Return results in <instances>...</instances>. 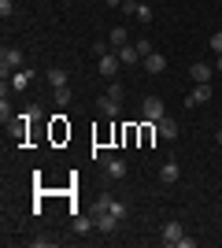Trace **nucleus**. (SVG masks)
I'll use <instances>...</instances> for the list:
<instances>
[{
    "label": "nucleus",
    "instance_id": "nucleus-1",
    "mask_svg": "<svg viewBox=\"0 0 222 248\" xmlns=\"http://www.w3.org/2000/svg\"><path fill=\"white\" fill-rule=\"evenodd\" d=\"M163 115L167 111H163V100H159V96H145V100H141V119H145V123L156 126Z\"/></svg>",
    "mask_w": 222,
    "mask_h": 248
},
{
    "label": "nucleus",
    "instance_id": "nucleus-2",
    "mask_svg": "<svg viewBox=\"0 0 222 248\" xmlns=\"http://www.w3.org/2000/svg\"><path fill=\"white\" fill-rule=\"evenodd\" d=\"M181 237H185V226H181L178 218H170L167 226L159 230V241H163V245H170V248H178V245H181Z\"/></svg>",
    "mask_w": 222,
    "mask_h": 248
},
{
    "label": "nucleus",
    "instance_id": "nucleus-3",
    "mask_svg": "<svg viewBox=\"0 0 222 248\" xmlns=\"http://www.w3.org/2000/svg\"><path fill=\"white\" fill-rule=\"evenodd\" d=\"M96 159L107 167V174L115 178V182H122V178H126V163H122L118 155H111V152H96Z\"/></svg>",
    "mask_w": 222,
    "mask_h": 248
},
{
    "label": "nucleus",
    "instance_id": "nucleus-4",
    "mask_svg": "<svg viewBox=\"0 0 222 248\" xmlns=\"http://www.w3.org/2000/svg\"><path fill=\"white\" fill-rule=\"evenodd\" d=\"M22 67V52L19 48H4L0 52V74L8 78V71H19Z\"/></svg>",
    "mask_w": 222,
    "mask_h": 248
},
{
    "label": "nucleus",
    "instance_id": "nucleus-5",
    "mask_svg": "<svg viewBox=\"0 0 222 248\" xmlns=\"http://www.w3.org/2000/svg\"><path fill=\"white\" fill-rule=\"evenodd\" d=\"M96 230H100V233H115L118 226H122V218L118 215H111V211H96Z\"/></svg>",
    "mask_w": 222,
    "mask_h": 248
},
{
    "label": "nucleus",
    "instance_id": "nucleus-6",
    "mask_svg": "<svg viewBox=\"0 0 222 248\" xmlns=\"http://www.w3.org/2000/svg\"><path fill=\"white\" fill-rule=\"evenodd\" d=\"M96 67H100V74H104V78H115L118 67H122V60H118V52H107V56H100V63H96Z\"/></svg>",
    "mask_w": 222,
    "mask_h": 248
},
{
    "label": "nucleus",
    "instance_id": "nucleus-7",
    "mask_svg": "<svg viewBox=\"0 0 222 248\" xmlns=\"http://www.w3.org/2000/svg\"><path fill=\"white\" fill-rule=\"evenodd\" d=\"M178 178H181V167L174 163V159H167V163L159 167V182H163V186H174Z\"/></svg>",
    "mask_w": 222,
    "mask_h": 248
},
{
    "label": "nucleus",
    "instance_id": "nucleus-8",
    "mask_svg": "<svg viewBox=\"0 0 222 248\" xmlns=\"http://www.w3.org/2000/svg\"><path fill=\"white\" fill-rule=\"evenodd\" d=\"M96 108H100V115H107V119H118V111H122V100H111V96H100L96 100Z\"/></svg>",
    "mask_w": 222,
    "mask_h": 248
},
{
    "label": "nucleus",
    "instance_id": "nucleus-9",
    "mask_svg": "<svg viewBox=\"0 0 222 248\" xmlns=\"http://www.w3.org/2000/svg\"><path fill=\"white\" fill-rule=\"evenodd\" d=\"M141 63H145V71H148V74H163V71H167V56H159V52L145 56Z\"/></svg>",
    "mask_w": 222,
    "mask_h": 248
},
{
    "label": "nucleus",
    "instance_id": "nucleus-10",
    "mask_svg": "<svg viewBox=\"0 0 222 248\" xmlns=\"http://www.w3.org/2000/svg\"><path fill=\"white\" fill-rule=\"evenodd\" d=\"M156 130H159V137H163V141H174V137H178V123H174V119H167V115L156 123Z\"/></svg>",
    "mask_w": 222,
    "mask_h": 248
},
{
    "label": "nucleus",
    "instance_id": "nucleus-11",
    "mask_svg": "<svg viewBox=\"0 0 222 248\" xmlns=\"http://www.w3.org/2000/svg\"><path fill=\"white\" fill-rule=\"evenodd\" d=\"M44 78H48V85H52V89H63V85H67V71H63V67H48V71H44Z\"/></svg>",
    "mask_w": 222,
    "mask_h": 248
},
{
    "label": "nucleus",
    "instance_id": "nucleus-12",
    "mask_svg": "<svg viewBox=\"0 0 222 248\" xmlns=\"http://www.w3.org/2000/svg\"><path fill=\"white\" fill-rule=\"evenodd\" d=\"M192 104H207L211 100V82H196V89H192Z\"/></svg>",
    "mask_w": 222,
    "mask_h": 248
},
{
    "label": "nucleus",
    "instance_id": "nucleus-13",
    "mask_svg": "<svg viewBox=\"0 0 222 248\" xmlns=\"http://www.w3.org/2000/svg\"><path fill=\"white\" fill-rule=\"evenodd\" d=\"M189 74H192V82H211V63H192Z\"/></svg>",
    "mask_w": 222,
    "mask_h": 248
},
{
    "label": "nucleus",
    "instance_id": "nucleus-14",
    "mask_svg": "<svg viewBox=\"0 0 222 248\" xmlns=\"http://www.w3.org/2000/svg\"><path fill=\"white\" fill-rule=\"evenodd\" d=\"M115 52H118V60L126 63V67H130V63H137V60H141V52H137V45H122V48H115Z\"/></svg>",
    "mask_w": 222,
    "mask_h": 248
},
{
    "label": "nucleus",
    "instance_id": "nucleus-15",
    "mask_svg": "<svg viewBox=\"0 0 222 248\" xmlns=\"http://www.w3.org/2000/svg\"><path fill=\"white\" fill-rule=\"evenodd\" d=\"M89 230H96V218H89V215H74V233H89Z\"/></svg>",
    "mask_w": 222,
    "mask_h": 248
},
{
    "label": "nucleus",
    "instance_id": "nucleus-16",
    "mask_svg": "<svg viewBox=\"0 0 222 248\" xmlns=\"http://www.w3.org/2000/svg\"><path fill=\"white\" fill-rule=\"evenodd\" d=\"M33 78V71H15V78H11V89H26Z\"/></svg>",
    "mask_w": 222,
    "mask_h": 248
},
{
    "label": "nucleus",
    "instance_id": "nucleus-17",
    "mask_svg": "<svg viewBox=\"0 0 222 248\" xmlns=\"http://www.w3.org/2000/svg\"><path fill=\"white\" fill-rule=\"evenodd\" d=\"M107 96H111V100H122V96H126V85L111 78V85H107Z\"/></svg>",
    "mask_w": 222,
    "mask_h": 248
},
{
    "label": "nucleus",
    "instance_id": "nucleus-18",
    "mask_svg": "<svg viewBox=\"0 0 222 248\" xmlns=\"http://www.w3.org/2000/svg\"><path fill=\"white\" fill-rule=\"evenodd\" d=\"M107 41H111V48H122V45H126V30H111Z\"/></svg>",
    "mask_w": 222,
    "mask_h": 248
},
{
    "label": "nucleus",
    "instance_id": "nucleus-19",
    "mask_svg": "<svg viewBox=\"0 0 222 248\" xmlns=\"http://www.w3.org/2000/svg\"><path fill=\"white\" fill-rule=\"evenodd\" d=\"M133 19L148 26V22H152V8H148V4H137V15H133Z\"/></svg>",
    "mask_w": 222,
    "mask_h": 248
},
{
    "label": "nucleus",
    "instance_id": "nucleus-20",
    "mask_svg": "<svg viewBox=\"0 0 222 248\" xmlns=\"http://www.w3.org/2000/svg\"><path fill=\"white\" fill-rule=\"evenodd\" d=\"M56 104H59V108L71 104V89H67V85H63V89H56Z\"/></svg>",
    "mask_w": 222,
    "mask_h": 248
},
{
    "label": "nucleus",
    "instance_id": "nucleus-21",
    "mask_svg": "<svg viewBox=\"0 0 222 248\" xmlns=\"http://www.w3.org/2000/svg\"><path fill=\"white\" fill-rule=\"evenodd\" d=\"M111 204H115V197H107V193L96 197V211H111Z\"/></svg>",
    "mask_w": 222,
    "mask_h": 248
},
{
    "label": "nucleus",
    "instance_id": "nucleus-22",
    "mask_svg": "<svg viewBox=\"0 0 222 248\" xmlns=\"http://www.w3.org/2000/svg\"><path fill=\"white\" fill-rule=\"evenodd\" d=\"M211 48H215V56H222V30L211 33Z\"/></svg>",
    "mask_w": 222,
    "mask_h": 248
},
{
    "label": "nucleus",
    "instance_id": "nucleus-23",
    "mask_svg": "<svg viewBox=\"0 0 222 248\" xmlns=\"http://www.w3.org/2000/svg\"><path fill=\"white\" fill-rule=\"evenodd\" d=\"M133 45H137V52H141V60H145V56H152V45H148L145 37H141V41H133Z\"/></svg>",
    "mask_w": 222,
    "mask_h": 248
},
{
    "label": "nucleus",
    "instance_id": "nucleus-24",
    "mask_svg": "<svg viewBox=\"0 0 222 248\" xmlns=\"http://www.w3.org/2000/svg\"><path fill=\"white\" fill-rule=\"evenodd\" d=\"M122 11H126V15H137V0H122Z\"/></svg>",
    "mask_w": 222,
    "mask_h": 248
},
{
    "label": "nucleus",
    "instance_id": "nucleus-25",
    "mask_svg": "<svg viewBox=\"0 0 222 248\" xmlns=\"http://www.w3.org/2000/svg\"><path fill=\"white\" fill-rule=\"evenodd\" d=\"M0 119H4V123H8V119H11V108H8V96H4V100H0Z\"/></svg>",
    "mask_w": 222,
    "mask_h": 248
},
{
    "label": "nucleus",
    "instance_id": "nucleus-26",
    "mask_svg": "<svg viewBox=\"0 0 222 248\" xmlns=\"http://www.w3.org/2000/svg\"><path fill=\"white\" fill-rule=\"evenodd\" d=\"M11 11H15V4H11V0H0V15H4V19H8Z\"/></svg>",
    "mask_w": 222,
    "mask_h": 248
},
{
    "label": "nucleus",
    "instance_id": "nucleus-27",
    "mask_svg": "<svg viewBox=\"0 0 222 248\" xmlns=\"http://www.w3.org/2000/svg\"><path fill=\"white\" fill-rule=\"evenodd\" d=\"M111 215H118V218H126V204H118V200H115V204H111Z\"/></svg>",
    "mask_w": 222,
    "mask_h": 248
},
{
    "label": "nucleus",
    "instance_id": "nucleus-28",
    "mask_svg": "<svg viewBox=\"0 0 222 248\" xmlns=\"http://www.w3.org/2000/svg\"><path fill=\"white\" fill-rule=\"evenodd\" d=\"M107 4H111V8H122V0H107Z\"/></svg>",
    "mask_w": 222,
    "mask_h": 248
},
{
    "label": "nucleus",
    "instance_id": "nucleus-29",
    "mask_svg": "<svg viewBox=\"0 0 222 248\" xmlns=\"http://www.w3.org/2000/svg\"><path fill=\"white\" fill-rule=\"evenodd\" d=\"M215 141H219V148H222V130H219V134H215Z\"/></svg>",
    "mask_w": 222,
    "mask_h": 248
},
{
    "label": "nucleus",
    "instance_id": "nucleus-30",
    "mask_svg": "<svg viewBox=\"0 0 222 248\" xmlns=\"http://www.w3.org/2000/svg\"><path fill=\"white\" fill-rule=\"evenodd\" d=\"M215 67H219V71H222V56H219V60H215Z\"/></svg>",
    "mask_w": 222,
    "mask_h": 248
}]
</instances>
